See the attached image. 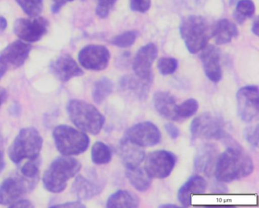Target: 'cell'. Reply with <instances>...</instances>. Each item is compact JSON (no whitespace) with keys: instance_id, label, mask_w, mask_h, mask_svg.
<instances>
[{"instance_id":"cell-1","label":"cell","mask_w":259,"mask_h":208,"mask_svg":"<svg viewBox=\"0 0 259 208\" xmlns=\"http://www.w3.org/2000/svg\"><path fill=\"white\" fill-rule=\"evenodd\" d=\"M224 141L228 143V148L217 159L216 179L219 182L230 183L249 176L254 170L251 158L230 136Z\"/></svg>"},{"instance_id":"cell-2","label":"cell","mask_w":259,"mask_h":208,"mask_svg":"<svg viewBox=\"0 0 259 208\" xmlns=\"http://www.w3.org/2000/svg\"><path fill=\"white\" fill-rule=\"evenodd\" d=\"M180 33L189 53L195 54L201 51L213 37V27L204 17L189 15L182 20Z\"/></svg>"},{"instance_id":"cell-3","label":"cell","mask_w":259,"mask_h":208,"mask_svg":"<svg viewBox=\"0 0 259 208\" xmlns=\"http://www.w3.org/2000/svg\"><path fill=\"white\" fill-rule=\"evenodd\" d=\"M81 167L77 159L69 156L57 157L44 175L45 188L50 192H62L67 187L68 181L80 171Z\"/></svg>"},{"instance_id":"cell-4","label":"cell","mask_w":259,"mask_h":208,"mask_svg":"<svg viewBox=\"0 0 259 208\" xmlns=\"http://www.w3.org/2000/svg\"><path fill=\"white\" fill-rule=\"evenodd\" d=\"M67 112L71 121L78 129L92 135L99 134L105 122L104 115L95 106L82 100L69 101Z\"/></svg>"},{"instance_id":"cell-5","label":"cell","mask_w":259,"mask_h":208,"mask_svg":"<svg viewBox=\"0 0 259 208\" xmlns=\"http://www.w3.org/2000/svg\"><path fill=\"white\" fill-rule=\"evenodd\" d=\"M43 146V138L35 128L22 129L9 150L12 162L18 164L25 159H37Z\"/></svg>"},{"instance_id":"cell-6","label":"cell","mask_w":259,"mask_h":208,"mask_svg":"<svg viewBox=\"0 0 259 208\" xmlns=\"http://www.w3.org/2000/svg\"><path fill=\"white\" fill-rule=\"evenodd\" d=\"M53 136L57 150L63 156L81 154L90 144V139L85 133L66 124L56 127Z\"/></svg>"},{"instance_id":"cell-7","label":"cell","mask_w":259,"mask_h":208,"mask_svg":"<svg viewBox=\"0 0 259 208\" xmlns=\"http://www.w3.org/2000/svg\"><path fill=\"white\" fill-rule=\"evenodd\" d=\"M190 131L193 139L224 140L229 137L224 120L210 112L194 118L191 123Z\"/></svg>"},{"instance_id":"cell-8","label":"cell","mask_w":259,"mask_h":208,"mask_svg":"<svg viewBox=\"0 0 259 208\" xmlns=\"http://www.w3.org/2000/svg\"><path fill=\"white\" fill-rule=\"evenodd\" d=\"M18 18L14 24L15 34L25 42H37L48 33L50 23L44 17Z\"/></svg>"},{"instance_id":"cell-9","label":"cell","mask_w":259,"mask_h":208,"mask_svg":"<svg viewBox=\"0 0 259 208\" xmlns=\"http://www.w3.org/2000/svg\"><path fill=\"white\" fill-rule=\"evenodd\" d=\"M259 91L256 85L242 87L237 91V112L239 118L250 122L257 118L259 114Z\"/></svg>"},{"instance_id":"cell-10","label":"cell","mask_w":259,"mask_h":208,"mask_svg":"<svg viewBox=\"0 0 259 208\" xmlns=\"http://www.w3.org/2000/svg\"><path fill=\"white\" fill-rule=\"evenodd\" d=\"M177 158L172 152L156 150L147 156L145 169L151 178L165 179L172 173Z\"/></svg>"},{"instance_id":"cell-11","label":"cell","mask_w":259,"mask_h":208,"mask_svg":"<svg viewBox=\"0 0 259 208\" xmlns=\"http://www.w3.org/2000/svg\"><path fill=\"white\" fill-rule=\"evenodd\" d=\"M110 53L107 47L103 45L86 46L78 53V61L81 66L86 69L101 71L108 66Z\"/></svg>"},{"instance_id":"cell-12","label":"cell","mask_w":259,"mask_h":208,"mask_svg":"<svg viewBox=\"0 0 259 208\" xmlns=\"http://www.w3.org/2000/svg\"><path fill=\"white\" fill-rule=\"evenodd\" d=\"M125 138L141 147H152L160 142L161 134L158 128L151 121H142L130 127Z\"/></svg>"},{"instance_id":"cell-13","label":"cell","mask_w":259,"mask_h":208,"mask_svg":"<svg viewBox=\"0 0 259 208\" xmlns=\"http://www.w3.org/2000/svg\"><path fill=\"white\" fill-rule=\"evenodd\" d=\"M31 46L23 40H16L0 52V67L7 70L19 68L29 56Z\"/></svg>"},{"instance_id":"cell-14","label":"cell","mask_w":259,"mask_h":208,"mask_svg":"<svg viewBox=\"0 0 259 208\" xmlns=\"http://www.w3.org/2000/svg\"><path fill=\"white\" fill-rule=\"evenodd\" d=\"M157 46L153 43L141 47L133 61L135 74L141 78L152 80V65L157 56Z\"/></svg>"},{"instance_id":"cell-15","label":"cell","mask_w":259,"mask_h":208,"mask_svg":"<svg viewBox=\"0 0 259 208\" xmlns=\"http://www.w3.org/2000/svg\"><path fill=\"white\" fill-rule=\"evenodd\" d=\"M29 188L26 180L19 176L8 178L0 185V204L11 205L19 200Z\"/></svg>"},{"instance_id":"cell-16","label":"cell","mask_w":259,"mask_h":208,"mask_svg":"<svg viewBox=\"0 0 259 208\" xmlns=\"http://www.w3.org/2000/svg\"><path fill=\"white\" fill-rule=\"evenodd\" d=\"M204 73L209 80L219 82L222 78V68L221 65V53L213 45L206 46L200 55Z\"/></svg>"},{"instance_id":"cell-17","label":"cell","mask_w":259,"mask_h":208,"mask_svg":"<svg viewBox=\"0 0 259 208\" xmlns=\"http://www.w3.org/2000/svg\"><path fill=\"white\" fill-rule=\"evenodd\" d=\"M51 71L60 81L66 82L72 77L81 76L83 72L75 59L69 54L61 55L51 63Z\"/></svg>"},{"instance_id":"cell-18","label":"cell","mask_w":259,"mask_h":208,"mask_svg":"<svg viewBox=\"0 0 259 208\" xmlns=\"http://www.w3.org/2000/svg\"><path fill=\"white\" fill-rule=\"evenodd\" d=\"M153 103L160 116L170 121H178L175 97L168 91H157L153 97Z\"/></svg>"},{"instance_id":"cell-19","label":"cell","mask_w":259,"mask_h":208,"mask_svg":"<svg viewBox=\"0 0 259 208\" xmlns=\"http://www.w3.org/2000/svg\"><path fill=\"white\" fill-rule=\"evenodd\" d=\"M218 159V150L213 144L201 146L197 152L195 159V168L197 171L210 176L213 172Z\"/></svg>"},{"instance_id":"cell-20","label":"cell","mask_w":259,"mask_h":208,"mask_svg":"<svg viewBox=\"0 0 259 208\" xmlns=\"http://www.w3.org/2000/svg\"><path fill=\"white\" fill-rule=\"evenodd\" d=\"M119 151L122 162L126 169L139 167L145 158L143 147L132 142L126 138L121 141Z\"/></svg>"},{"instance_id":"cell-21","label":"cell","mask_w":259,"mask_h":208,"mask_svg":"<svg viewBox=\"0 0 259 208\" xmlns=\"http://www.w3.org/2000/svg\"><path fill=\"white\" fill-rule=\"evenodd\" d=\"M206 188L207 182L202 176H191L179 189L178 200L183 206L188 207L191 205L192 194L204 193Z\"/></svg>"},{"instance_id":"cell-22","label":"cell","mask_w":259,"mask_h":208,"mask_svg":"<svg viewBox=\"0 0 259 208\" xmlns=\"http://www.w3.org/2000/svg\"><path fill=\"white\" fill-rule=\"evenodd\" d=\"M152 80L141 78L139 76L127 74L120 79L119 85L122 91H128L140 100H145L148 97Z\"/></svg>"},{"instance_id":"cell-23","label":"cell","mask_w":259,"mask_h":208,"mask_svg":"<svg viewBox=\"0 0 259 208\" xmlns=\"http://www.w3.org/2000/svg\"><path fill=\"white\" fill-rule=\"evenodd\" d=\"M102 184L87 179L83 176H78L72 184V192L79 200H89L98 195L102 191Z\"/></svg>"},{"instance_id":"cell-24","label":"cell","mask_w":259,"mask_h":208,"mask_svg":"<svg viewBox=\"0 0 259 208\" xmlns=\"http://www.w3.org/2000/svg\"><path fill=\"white\" fill-rule=\"evenodd\" d=\"M236 26L228 19H221L213 27V37L218 45H224L231 42L237 36Z\"/></svg>"},{"instance_id":"cell-25","label":"cell","mask_w":259,"mask_h":208,"mask_svg":"<svg viewBox=\"0 0 259 208\" xmlns=\"http://www.w3.org/2000/svg\"><path fill=\"white\" fill-rule=\"evenodd\" d=\"M139 205L137 196L130 191L119 190L109 197L106 206L108 208H136Z\"/></svg>"},{"instance_id":"cell-26","label":"cell","mask_w":259,"mask_h":208,"mask_svg":"<svg viewBox=\"0 0 259 208\" xmlns=\"http://www.w3.org/2000/svg\"><path fill=\"white\" fill-rule=\"evenodd\" d=\"M125 175L130 184L137 191L144 192L149 189L152 178L150 176L145 168L137 167L135 168L126 169Z\"/></svg>"},{"instance_id":"cell-27","label":"cell","mask_w":259,"mask_h":208,"mask_svg":"<svg viewBox=\"0 0 259 208\" xmlns=\"http://www.w3.org/2000/svg\"><path fill=\"white\" fill-rule=\"evenodd\" d=\"M113 91V83L108 77H101L94 85L92 97L97 104L102 103Z\"/></svg>"},{"instance_id":"cell-28","label":"cell","mask_w":259,"mask_h":208,"mask_svg":"<svg viewBox=\"0 0 259 208\" xmlns=\"http://www.w3.org/2000/svg\"><path fill=\"white\" fill-rule=\"evenodd\" d=\"M112 159V151L109 146L98 141L94 144L92 149V159L94 163L98 165L107 164Z\"/></svg>"},{"instance_id":"cell-29","label":"cell","mask_w":259,"mask_h":208,"mask_svg":"<svg viewBox=\"0 0 259 208\" xmlns=\"http://www.w3.org/2000/svg\"><path fill=\"white\" fill-rule=\"evenodd\" d=\"M255 12V6L252 0H239L236 5L234 18L239 24H242L246 18H251Z\"/></svg>"},{"instance_id":"cell-30","label":"cell","mask_w":259,"mask_h":208,"mask_svg":"<svg viewBox=\"0 0 259 208\" xmlns=\"http://www.w3.org/2000/svg\"><path fill=\"white\" fill-rule=\"evenodd\" d=\"M199 105L195 99H188L182 104L177 105V115L179 120L189 118L195 115L198 111Z\"/></svg>"},{"instance_id":"cell-31","label":"cell","mask_w":259,"mask_h":208,"mask_svg":"<svg viewBox=\"0 0 259 208\" xmlns=\"http://www.w3.org/2000/svg\"><path fill=\"white\" fill-rule=\"evenodd\" d=\"M139 37L137 30H128L123 32L112 39L111 44L119 48H128L136 43Z\"/></svg>"},{"instance_id":"cell-32","label":"cell","mask_w":259,"mask_h":208,"mask_svg":"<svg viewBox=\"0 0 259 208\" xmlns=\"http://www.w3.org/2000/svg\"><path fill=\"white\" fill-rule=\"evenodd\" d=\"M16 2L28 16H38L43 11L44 0H16Z\"/></svg>"},{"instance_id":"cell-33","label":"cell","mask_w":259,"mask_h":208,"mask_svg":"<svg viewBox=\"0 0 259 208\" xmlns=\"http://www.w3.org/2000/svg\"><path fill=\"white\" fill-rule=\"evenodd\" d=\"M178 68V61L174 58L163 57L159 59L157 68L163 75H169L174 74Z\"/></svg>"},{"instance_id":"cell-34","label":"cell","mask_w":259,"mask_h":208,"mask_svg":"<svg viewBox=\"0 0 259 208\" xmlns=\"http://www.w3.org/2000/svg\"><path fill=\"white\" fill-rule=\"evenodd\" d=\"M96 14L101 18H106L110 15L117 0H96Z\"/></svg>"},{"instance_id":"cell-35","label":"cell","mask_w":259,"mask_h":208,"mask_svg":"<svg viewBox=\"0 0 259 208\" xmlns=\"http://www.w3.org/2000/svg\"><path fill=\"white\" fill-rule=\"evenodd\" d=\"M39 171V164L36 159H32L24 164L21 169V173L25 177L34 179L37 177Z\"/></svg>"},{"instance_id":"cell-36","label":"cell","mask_w":259,"mask_h":208,"mask_svg":"<svg viewBox=\"0 0 259 208\" xmlns=\"http://www.w3.org/2000/svg\"><path fill=\"white\" fill-rule=\"evenodd\" d=\"M245 138L252 147H258V124L246 128Z\"/></svg>"},{"instance_id":"cell-37","label":"cell","mask_w":259,"mask_h":208,"mask_svg":"<svg viewBox=\"0 0 259 208\" xmlns=\"http://www.w3.org/2000/svg\"><path fill=\"white\" fill-rule=\"evenodd\" d=\"M130 7L134 12L145 13L151 7V0H130Z\"/></svg>"},{"instance_id":"cell-38","label":"cell","mask_w":259,"mask_h":208,"mask_svg":"<svg viewBox=\"0 0 259 208\" xmlns=\"http://www.w3.org/2000/svg\"><path fill=\"white\" fill-rule=\"evenodd\" d=\"M165 130H166V133L169 135L172 139L175 140L179 138L180 135V132L178 128L172 124V123L168 122L165 124Z\"/></svg>"},{"instance_id":"cell-39","label":"cell","mask_w":259,"mask_h":208,"mask_svg":"<svg viewBox=\"0 0 259 208\" xmlns=\"http://www.w3.org/2000/svg\"><path fill=\"white\" fill-rule=\"evenodd\" d=\"M72 1H74V0H52L53 5L52 7H51L52 13L54 14V15L59 13L65 5Z\"/></svg>"},{"instance_id":"cell-40","label":"cell","mask_w":259,"mask_h":208,"mask_svg":"<svg viewBox=\"0 0 259 208\" xmlns=\"http://www.w3.org/2000/svg\"><path fill=\"white\" fill-rule=\"evenodd\" d=\"M10 207L14 208H28L33 207L32 203L28 200H16L14 203L10 205Z\"/></svg>"},{"instance_id":"cell-41","label":"cell","mask_w":259,"mask_h":208,"mask_svg":"<svg viewBox=\"0 0 259 208\" xmlns=\"http://www.w3.org/2000/svg\"><path fill=\"white\" fill-rule=\"evenodd\" d=\"M51 207H63V208H73V207H85L83 203L80 201L69 202V203H62V204H57L55 206H51Z\"/></svg>"},{"instance_id":"cell-42","label":"cell","mask_w":259,"mask_h":208,"mask_svg":"<svg viewBox=\"0 0 259 208\" xmlns=\"http://www.w3.org/2000/svg\"><path fill=\"white\" fill-rule=\"evenodd\" d=\"M7 100V91L4 88L0 87V107Z\"/></svg>"},{"instance_id":"cell-43","label":"cell","mask_w":259,"mask_h":208,"mask_svg":"<svg viewBox=\"0 0 259 208\" xmlns=\"http://www.w3.org/2000/svg\"><path fill=\"white\" fill-rule=\"evenodd\" d=\"M7 27H8L7 20L4 17L0 16V33L5 31Z\"/></svg>"},{"instance_id":"cell-44","label":"cell","mask_w":259,"mask_h":208,"mask_svg":"<svg viewBox=\"0 0 259 208\" xmlns=\"http://www.w3.org/2000/svg\"><path fill=\"white\" fill-rule=\"evenodd\" d=\"M258 18H257L254 19V22L252 24V27H251V31L255 36H258Z\"/></svg>"},{"instance_id":"cell-45","label":"cell","mask_w":259,"mask_h":208,"mask_svg":"<svg viewBox=\"0 0 259 208\" xmlns=\"http://www.w3.org/2000/svg\"><path fill=\"white\" fill-rule=\"evenodd\" d=\"M5 159H4V154L2 151H0V174L4 171L5 168Z\"/></svg>"},{"instance_id":"cell-46","label":"cell","mask_w":259,"mask_h":208,"mask_svg":"<svg viewBox=\"0 0 259 208\" xmlns=\"http://www.w3.org/2000/svg\"><path fill=\"white\" fill-rule=\"evenodd\" d=\"M160 207H166V208H176V207H180V206H177V205L176 204H170V203H169V204H163L161 205V206H160Z\"/></svg>"},{"instance_id":"cell-47","label":"cell","mask_w":259,"mask_h":208,"mask_svg":"<svg viewBox=\"0 0 259 208\" xmlns=\"http://www.w3.org/2000/svg\"><path fill=\"white\" fill-rule=\"evenodd\" d=\"M6 71H6L5 69H4V68H1V67H0V80H1V78H2L3 77V76L4 75V74H5Z\"/></svg>"}]
</instances>
